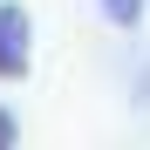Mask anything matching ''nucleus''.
<instances>
[{
  "label": "nucleus",
  "mask_w": 150,
  "mask_h": 150,
  "mask_svg": "<svg viewBox=\"0 0 150 150\" xmlns=\"http://www.w3.org/2000/svg\"><path fill=\"white\" fill-rule=\"evenodd\" d=\"M103 14H109V28H137L143 0H103Z\"/></svg>",
  "instance_id": "obj_2"
},
{
  "label": "nucleus",
  "mask_w": 150,
  "mask_h": 150,
  "mask_svg": "<svg viewBox=\"0 0 150 150\" xmlns=\"http://www.w3.org/2000/svg\"><path fill=\"white\" fill-rule=\"evenodd\" d=\"M34 68V21L21 0H0V82H21Z\"/></svg>",
  "instance_id": "obj_1"
},
{
  "label": "nucleus",
  "mask_w": 150,
  "mask_h": 150,
  "mask_svg": "<svg viewBox=\"0 0 150 150\" xmlns=\"http://www.w3.org/2000/svg\"><path fill=\"white\" fill-rule=\"evenodd\" d=\"M14 137H21V130H14V116H7V109H0V150H7Z\"/></svg>",
  "instance_id": "obj_3"
}]
</instances>
